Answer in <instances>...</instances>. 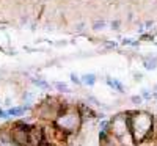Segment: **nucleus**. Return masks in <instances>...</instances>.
I'll return each mask as SVG.
<instances>
[{"label": "nucleus", "instance_id": "obj_18", "mask_svg": "<svg viewBox=\"0 0 157 146\" xmlns=\"http://www.w3.org/2000/svg\"><path fill=\"white\" fill-rule=\"evenodd\" d=\"M0 118H2V119H6V118H10V115H8V110H2V109H0Z\"/></svg>", "mask_w": 157, "mask_h": 146}, {"label": "nucleus", "instance_id": "obj_13", "mask_svg": "<svg viewBox=\"0 0 157 146\" xmlns=\"http://www.w3.org/2000/svg\"><path fill=\"white\" fill-rule=\"evenodd\" d=\"M55 88H57L58 91H61V93H68V91H69L68 85L63 83V82H57V83H55Z\"/></svg>", "mask_w": 157, "mask_h": 146}, {"label": "nucleus", "instance_id": "obj_2", "mask_svg": "<svg viewBox=\"0 0 157 146\" xmlns=\"http://www.w3.org/2000/svg\"><path fill=\"white\" fill-rule=\"evenodd\" d=\"M152 115L148 112H137L132 118L129 119L130 134H132L134 143L140 144L151 138V129H152Z\"/></svg>", "mask_w": 157, "mask_h": 146}, {"label": "nucleus", "instance_id": "obj_19", "mask_svg": "<svg viewBox=\"0 0 157 146\" xmlns=\"http://www.w3.org/2000/svg\"><path fill=\"white\" fill-rule=\"evenodd\" d=\"M141 101H143L141 96H132V102L134 104H141Z\"/></svg>", "mask_w": 157, "mask_h": 146}, {"label": "nucleus", "instance_id": "obj_4", "mask_svg": "<svg viewBox=\"0 0 157 146\" xmlns=\"http://www.w3.org/2000/svg\"><path fill=\"white\" fill-rule=\"evenodd\" d=\"M46 141V134L41 126H32L29 130V146H39Z\"/></svg>", "mask_w": 157, "mask_h": 146}, {"label": "nucleus", "instance_id": "obj_12", "mask_svg": "<svg viewBox=\"0 0 157 146\" xmlns=\"http://www.w3.org/2000/svg\"><path fill=\"white\" fill-rule=\"evenodd\" d=\"M155 64H157V58H148V60H145V68L146 69H155Z\"/></svg>", "mask_w": 157, "mask_h": 146}, {"label": "nucleus", "instance_id": "obj_21", "mask_svg": "<svg viewBox=\"0 0 157 146\" xmlns=\"http://www.w3.org/2000/svg\"><path fill=\"white\" fill-rule=\"evenodd\" d=\"M154 98H155V99H157V91H155V93H154Z\"/></svg>", "mask_w": 157, "mask_h": 146}, {"label": "nucleus", "instance_id": "obj_8", "mask_svg": "<svg viewBox=\"0 0 157 146\" xmlns=\"http://www.w3.org/2000/svg\"><path fill=\"white\" fill-rule=\"evenodd\" d=\"M29 109H30L29 105H24V107H13V109L8 110V115L10 116H22L25 113V110H29Z\"/></svg>", "mask_w": 157, "mask_h": 146}, {"label": "nucleus", "instance_id": "obj_11", "mask_svg": "<svg viewBox=\"0 0 157 146\" xmlns=\"http://www.w3.org/2000/svg\"><path fill=\"white\" fill-rule=\"evenodd\" d=\"M151 140H157V116L152 118V129H151Z\"/></svg>", "mask_w": 157, "mask_h": 146}, {"label": "nucleus", "instance_id": "obj_3", "mask_svg": "<svg viewBox=\"0 0 157 146\" xmlns=\"http://www.w3.org/2000/svg\"><path fill=\"white\" fill-rule=\"evenodd\" d=\"M129 116L126 113H120V115H115L112 119H110V132L118 137V138H121L127 134H130V126H129Z\"/></svg>", "mask_w": 157, "mask_h": 146}, {"label": "nucleus", "instance_id": "obj_7", "mask_svg": "<svg viewBox=\"0 0 157 146\" xmlns=\"http://www.w3.org/2000/svg\"><path fill=\"white\" fill-rule=\"evenodd\" d=\"M107 85L109 86H112L115 91H120V93H123L124 91V86H123V83L120 82V80H118V79H107Z\"/></svg>", "mask_w": 157, "mask_h": 146}, {"label": "nucleus", "instance_id": "obj_17", "mask_svg": "<svg viewBox=\"0 0 157 146\" xmlns=\"http://www.w3.org/2000/svg\"><path fill=\"white\" fill-rule=\"evenodd\" d=\"M71 80H72L74 83H77V85H78V83H82V79H78L75 74H71Z\"/></svg>", "mask_w": 157, "mask_h": 146}, {"label": "nucleus", "instance_id": "obj_6", "mask_svg": "<svg viewBox=\"0 0 157 146\" xmlns=\"http://www.w3.org/2000/svg\"><path fill=\"white\" fill-rule=\"evenodd\" d=\"M78 112H80L82 121H86V119H93V118L96 116V113L93 112V109L88 107L86 104H80V105H78Z\"/></svg>", "mask_w": 157, "mask_h": 146}, {"label": "nucleus", "instance_id": "obj_1", "mask_svg": "<svg viewBox=\"0 0 157 146\" xmlns=\"http://www.w3.org/2000/svg\"><path fill=\"white\" fill-rule=\"evenodd\" d=\"M82 116L78 112V107H72V105H64V109L60 112V115L57 116L54 126L61 130L66 135H72L80 129L82 126Z\"/></svg>", "mask_w": 157, "mask_h": 146}, {"label": "nucleus", "instance_id": "obj_20", "mask_svg": "<svg viewBox=\"0 0 157 146\" xmlns=\"http://www.w3.org/2000/svg\"><path fill=\"white\" fill-rule=\"evenodd\" d=\"M118 25H120V22H118V21L112 22V29H118Z\"/></svg>", "mask_w": 157, "mask_h": 146}, {"label": "nucleus", "instance_id": "obj_5", "mask_svg": "<svg viewBox=\"0 0 157 146\" xmlns=\"http://www.w3.org/2000/svg\"><path fill=\"white\" fill-rule=\"evenodd\" d=\"M13 141L19 146H29V130H21V129H11Z\"/></svg>", "mask_w": 157, "mask_h": 146}, {"label": "nucleus", "instance_id": "obj_14", "mask_svg": "<svg viewBox=\"0 0 157 146\" xmlns=\"http://www.w3.org/2000/svg\"><path fill=\"white\" fill-rule=\"evenodd\" d=\"M104 27H105V21H98V22H94V25H93L94 30H101V29H104Z\"/></svg>", "mask_w": 157, "mask_h": 146}, {"label": "nucleus", "instance_id": "obj_16", "mask_svg": "<svg viewBox=\"0 0 157 146\" xmlns=\"http://www.w3.org/2000/svg\"><path fill=\"white\" fill-rule=\"evenodd\" d=\"M141 98H143V99H148V101H149V99H151V93H149L148 90H143V93H141Z\"/></svg>", "mask_w": 157, "mask_h": 146}, {"label": "nucleus", "instance_id": "obj_9", "mask_svg": "<svg viewBox=\"0 0 157 146\" xmlns=\"http://www.w3.org/2000/svg\"><path fill=\"white\" fill-rule=\"evenodd\" d=\"M82 83H85L88 86H93L96 83V75L94 74H85V75H82Z\"/></svg>", "mask_w": 157, "mask_h": 146}, {"label": "nucleus", "instance_id": "obj_15", "mask_svg": "<svg viewBox=\"0 0 157 146\" xmlns=\"http://www.w3.org/2000/svg\"><path fill=\"white\" fill-rule=\"evenodd\" d=\"M24 101L27 102V104L32 102L33 101V94H30V93H24Z\"/></svg>", "mask_w": 157, "mask_h": 146}, {"label": "nucleus", "instance_id": "obj_10", "mask_svg": "<svg viewBox=\"0 0 157 146\" xmlns=\"http://www.w3.org/2000/svg\"><path fill=\"white\" fill-rule=\"evenodd\" d=\"M32 82H33V85L43 88V90H47V88H49V83H47L46 80H43V79H33Z\"/></svg>", "mask_w": 157, "mask_h": 146}]
</instances>
